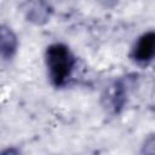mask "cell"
I'll use <instances>...</instances> for the list:
<instances>
[{"label": "cell", "mask_w": 155, "mask_h": 155, "mask_svg": "<svg viewBox=\"0 0 155 155\" xmlns=\"http://www.w3.org/2000/svg\"><path fill=\"white\" fill-rule=\"evenodd\" d=\"M45 61L51 84L56 87L64 86L76 63L69 47L64 44L50 45L45 53Z\"/></svg>", "instance_id": "cell-1"}, {"label": "cell", "mask_w": 155, "mask_h": 155, "mask_svg": "<svg viewBox=\"0 0 155 155\" xmlns=\"http://www.w3.org/2000/svg\"><path fill=\"white\" fill-rule=\"evenodd\" d=\"M155 53V34L153 30L140 35L131 51V59L139 65H148Z\"/></svg>", "instance_id": "cell-2"}, {"label": "cell", "mask_w": 155, "mask_h": 155, "mask_svg": "<svg viewBox=\"0 0 155 155\" xmlns=\"http://www.w3.org/2000/svg\"><path fill=\"white\" fill-rule=\"evenodd\" d=\"M23 13L28 22L42 25L50 21L52 7L47 0H27L23 4Z\"/></svg>", "instance_id": "cell-3"}, {"label": "cell", "mask_w": 155, "mask_h": 155, "mask_svg": "<svg viewBox=\"0 0 155 155\" xmlns=\"http://www.w3.org/2000/svg\"><path fill=\"white\" fill-rule=\"evenodd\" d=\"M18 47V40L15 31L6 24H0V57L11 59Z\"/></svg>", "instance_id": "cell-4"}, {"label": "cell", "mask_w": 155, "mask_h": 155, "mask_svg": "<svg viewBox=\"0 0 155 155\" xmlns=\"http://www.w3.org/2000/svg\"><path fill=\"white\" fill-rule=\"evenodd\" d=\"M126 97H127V88L124 81L122 80L116 81L111 86V90L109 91V94H108L109 105L114 113H120L122 110L126 103Z\"/></svg>", "instance_id": "cell-5"}]
</instances>
